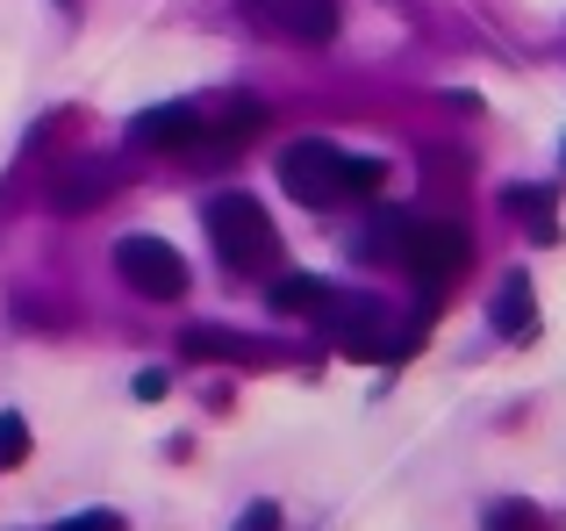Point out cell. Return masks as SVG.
Instances as JSON below:
<instances>
[{
  "label": "cell",
  "mask_w": 566,
  "mask_h": 531,
  "mask_svg": "<svg viewBox=\"0 0 566 531\" xmlns=\"http://www.w3.org/2000/svg\"><path fill=\"white\" fill-rule=\"evenodd\" d=\"M208 238H216V252L237 266V273H265L280 252L273 238V216H265V201L251 195H216L208 201Z\"/></svg>",
  "instance_id": "cell-1"
},
{
  "label": "cell",
  "mask_w": 566,
  "mask_h": 531,
  "mask_svg": "<svg viewBox=\"0 0 566 531\" xmlns=\"http://www.w3.org/2000/svg\"><path fill=\"white\" fill-rule=\"evenodd\" d=\"M467 266H473V238L459 223H416L409 244H401V273L423 288V302H438Z\"/></svg>",
  "instance_id": "cell-2"
},
{
  "label": "cell",
  "mask_w": 566,
  "mask_h": 531,
  "mask_svg": "<svg viewBox=\"0 0 566 531\" xmlns=\"http://www.w3.org/2000/svg\"><path fill=\"white\" fill-rule=\"evenodd\" d=\"M345 158H352V152H337L331 137H302V144H287V152H280V187H287L302 209L352 201V195H345Z\"/></svg>",
  "instance_id": "cell-3"
},
{
  "label": "cell",
  "mask_w": 566,
  "mask_h": 531,
  "mask_svg": "<svg viewBox=\"0 0 566 531\" xmlns=\"http://www.w3.org/2000/svg\"><path fill=\"white\" fill-rule=\"evenodd\" d=\"M323 323H331L337 352H352V360H409V345H416V337L395 331V316H387L380 302H337L331 294Z\"/></svg>",
  "instance_id": "cell-4"
},
{
  "label": "cell",
  "mask_w": 566,
  "mask_h": 531,
  "mask_svg": "<svg viewBox=\"0 0 566 531\" xmlns=\"http://www.w3.org/2000/svg\"><path fill=\"white\" fill-rule=\"evenodd\" d=\"M115 266H123V280L137 294H151V302H180V294H187V259L172 252L166 238H144V230L123 238V244H115Z\"/></svg>",
  "instance_id": "cell-5"
},
{
  "label": "cell",
  "mask_w": 566,
  "mask_h": 531,
  "mask_svg": "<svg viewBox=\"0 0 566 531\" xmlns=\"http://www.w3.org/2000/svg\"><path fill=\"white\" fill-rule=\"evenodd\" d=\"M115 187H123V173H115L108 158H72L65 173H51V209L57 216H86V209H101Z\"/></svg>",
  "instance_id": "cell-6"
},
{
  "label": "cell",
  "mask_w": 566,
  "mask_h": 531,
  "mask_svg": "<svg viewBox=\"0 0 566 531\" xmlns=\"http://www.w3.org/2000/svg\"><path fill=\"white\" fill-rule=\"evenodd\" d=\"M129 144H144V152H193V144H201V115H193L187 101L144 108L137 123H129Z\"/></svg>",
  "instance_id": "cell-7"
},
{
  "label": "cell",
  "mask_w": 566,
  "mask_h": 531,
  "mask_svg": "<svg viewBox=\"0 0 566 531\" xmlns=\"http://www.w3.org/2000/svg\"><path fill=\"white\" fill-rule=\"evenodd\" d=\"M259 14L294 43H331L337 37V0H259Z\"/></svg>",
  "instance_id": "cell-8"
},
{
  "label": "cell",
  "mask_w": 566,
  "mask_h": 531,
  "mask_svg": "<svg viewBox=\"0 0 566 531\" xmlns=\"http://www.w3.org/2000/svg\"><path fill=\"white\" fill-rule=\"evenodd\" d=\"M259 123H265L259 101H230L216 123H201V144H193V152H222V158H230V152H244V144L259 137Z\"/></svg>",
  "instance_id": "cell-9"
},
{
  "label": "cell",
  "mask_w": 566,
  "mask_h": 531,
  "mask_svg": "<svg viewBox=\"0 0 566 531\" xmlns=\"http://www.w3.org/2000/svg\"><path fill=\"white\" fill-rule=\"evenodd\" d=\"M495 331L516 337V345L538 331V309H531V273H510V280L495 288Z\"/></svg>",
  "instance_id": "cell-10"
},
{
  "label": "cell",
  "mask_w": 566,
  "mask_h": 531,
  "mask_svg": "<svg viewBox=\"0 0 566 531\" xmlns=\"http://www.w3.org/2000/svg\"><path fill=\"white\" fill-rule=\"evenodd\" d=\"M265 302H273L280 316H323V309H331V288L308 280V273H280L273 288H265Z\"/></svg>",
  "instance_id": "cell-11"
},
{
  "label": "cell",
  "mask_w": 566,
  "mask_h": 531,
  "mask_svg": "<svg viewBox=\"0 0 566 531\" xmlns=\"http://www.w3.org/2000/svg\"><path fill=\"white\" fill-rule=\"evenodd\" d=\"M502 201H510V209L531 223V238H538V244H553V238H559V223H553V187H510Z\"/></svg>",
  "instance_id": "cell-12"
},
{
  "label": "cell",
  "mask_w": 566,
  "mask_h": 531,
  "mask_svg": "<svg viewBox=\"0 0 566 531\" xmlns=\"http://www.w3.org/2000/svg\"><path fill=\"white\" fill-rule=\"evenodd\" d=\"M187 352L193 360H265V345H251L237 331H187Z\"/></svg>",
  "instance_id": "cell-13"
},
{
  "label": "cell",
  "mask_w": 566,
  "mask_h": 531,
  "mask_svg": "<svg viewBox=\"0 0 566 531\" xmlns=\"http://www.w3.org/2000/svg\"><path fill=\"white\" fill-rule=\"evenodd\" d=\"M409 230H416L409 216H380V223L366 230V244H359V252H366V259H395V266H401V244H409Z\"/></svg>",
  "instance_id": "cell-14"
},
{
  "label": "cell",
  "mask_w": 566,
  "mask_h": 531,
  "mask_svg": "<svg viewBox=\"0 0 566 531\" xmlns=\"http://www.w3.org/2000/svg\"><path fill=\"white\" fill-rule=\"evenodd\" d=\"M481 531H553V518H545L538 503H495Z\"/></svg>",
  "instance_id": "cell-15"
},
{
  "label": "cell",
  "mask_w": 566,
  "mask_h": 531,
  "mask_svg": "<svg viewBox=\"0 0 566 531\" xmlns=\"http://www.w3.org/2000/svg\"><path fill=\"white\" fill-rule=\"evenodd\" d=\"M29 460V424L14 409H0V467H22Z\"/></svg>",
  "instance_id": "cell-16"
},
{
  "label": "cell",
  "mask_w": 566,
  "mask_h": 531,
  "mask_svg": "<svg viewBox=\"0 0 566 531\" xmlns=\"http://www.w3.org/2000/svg\"><path fill=\"white\" fill-rule=\"evenodd\" d=\"M380 187H387L380 158H345V195H380Z\"/></svg>",
  "instance_id": "cell-17"
},
{
  "label": "cell",
  "mask_w": 566,
  "mask_h": 531,
  "mask_svg": "<svg viewBox=\"0 0 566 531\" xmlns=\"http://www.w3.org/2000/svg\"><path fill=\"white\" fill-rule=\"evenodd\" d=\"M237 531H280V503H251L244 518H237Z\"/></svg>",
  "instance_id": "cell-18"
},
{
  "label": "cell",
  "mask_w": 566,
  "mask_h": 531,
  "mask_svg": "<svg viewBox=\"0 0 566 531\" xmlns=\"http://www.w3.org/2000/svg\"><path fill=\"white\" fill-rule=\"evenodd\" d=\"M57 531H123V518L115 510H86V518H65Z\"/></svg>",
  "instance_id": "cell-19"
},
{
  "label": "cell",
  "mask_w": 566,
  "mask_h": 531,
  "mask_svg": "<svg viewBox=\"0 0 566 531\" xmlns=\"http://www.w3.org/2000/svg\"><path fill=\"white\" fill-rule=\"evenodd\" d=\"M158 395H166V374H158V366H151V374H137V403H158Z\"/></svg>",
  "instance_id": "cell-20"
},
{
  "label": "cell",
  "mask_w": 566,
  "mask_h": 531,
  "mask_svg": "<svg viewBox=\"0 0 566 531\" xmlns=\"http://www.w3.org/2000/svg\"><path fill=\"white\" fill-rule=\"evenodd\" d=\"M559 166H566V152H559Z\"/></svg>",
  "instance_id": "cell-21"
}]
</instances>
